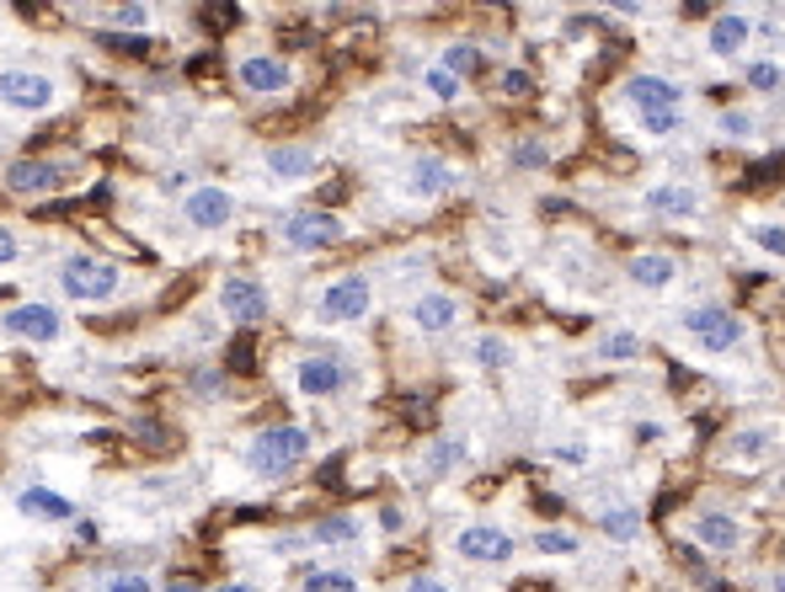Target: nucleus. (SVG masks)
Returning a JSON list of instances; mask_svg holds the SVG:
<instances>
[{
    "instance_id": "1",
    "label": "nucleus",
    "mask_w": 785,
    "mask_h": 592,
    "mask_svg": "<svg viewBox=\"0 0 785 592\" xmlns=\"http://www.w3.org/2000/svg\"><path fill=\"white\" fill-rule=\"evenodd\" d=\"M310 448H316V433L300 427V422H278V427H262L251 448H246V465L251 475H262V480H278V475H295L310 459Z\"/></svg>"
},
{
    "instance_id": "2",
    "label": "nucleus",
    "mask_w": 785,
    "mask_h": 592,
    "mask_svg": "<svg viewBox=\"0 0 785 592\" xmlns=\"http://www.w3.org/2000/svg\"><path fill=\"white\" fill-rule=\"evenodd\" d=\"M123 289V272L118 262H107V257H96V251H70L60 262V294L75 299V304H113Z\"/></svg>"
},
{
    "instance_id": "3",
    "label": "nucleus",
    "mask_w": 785,
    "mask_h": 592,
    "mask_svg": "<svg viewBox=\"0 0 785 592\" xmlns=\"http://www.w3.org/2000/svg\"><path fill=\"white\" fill-rule=\"evenodd\" d=\"M684 336L695 342L700 353L722 357V353H737V347L748 342V326H743V315H732L726 304H690V310H684Z\"/></svg>"
},
{
    "instance_id": "4",
    "label": "nucleus",
    "mask_w": 785,
    "mask_h": 592,
    "mask_svg": "<svg viewBox=\"0 0 785 592\" xmlns=\"http://www.w3.org/2000/svg\"><path fill=\"white\" fill-rule=\"evenodd\" d=\"M0 107L22 118H43L60 107V81L43 70H0Z\"/></svg>"
},
{
    "instance_id": "5",
    "label": "nucleus",
    "mask_w": 785,
    "mask_h": 592,
    "mask_svg": "<svg viewBox=\"0 0 785 592\" xmlns=\"http://www.w3.org/2000/svg\"><path fill=\"white\" fill-rule=\"evenodd\" d=\"M369 310H374V289H369L363 272H342L316 299V321L321 326H359V321H369Z\"/></svg>"
},
{
    "instance_id": "6",
    "label": "nucleus",
    "mask_w": 785,
    "mask_h": 592,
    "mask_svg": "<svg viewBox=\"0 0 785 592\" xmlns=\"http://www.w3.org/2000/svg\"><path fill=\"white\" fill-rule=\"evenodd\" d=\"M353 380L359 374H353V363L342 353H310L295 363V390H300L304 401H337Z\"/></svg>"
},
{
    "instance_id": "7",
    "label": "nucleus",
    "mask_w": 785,
    "mask_h": 592,
    "mask_svg": "<svg viewBox=\"0 0 785 592\" xmlns=\"http://www.w3.org/2000/svg\"><path fill=\"white\" fill-rule=\"evenodd\" d=\"M0 331L17 336V342H28V347H54L64 336V310L60 304H43V299H28V304H17V310L0 315Z\"/></svg>"
},
{
    "instance_id": "8",
    "label": "nucleus",
    "mask_w": 785,
    "mask_h": 592,
    "mask_svg": "<svg viewBox=\"0 0 785 592\" xmlns=\"http://www.w3.org/2000/svg\"><path fill=\"white\" fill-rule=\"evenodd\" d=\"M219 310H225V321H236V326H262L272 315V299L251 272H230V278L219 283Z\"/></svg>"
},
{
    "instance_id": "9",
    "label": "nucleus",
    "mask_w": 785,
    "mask_h": 592,
    "mask_svg": "<svg viewBox=\"0 0 785 592\" xmlns=\"http://www.w3.org/2000/svg\"><path fill=\"white\" fill-rule=\"evenodd\" d=\"M454 555L471 565H508L518 555L514 533H503L497 523H465L454 533Z\"/></svg>"
},
{
    "instance_id": "10",
    "label": "nucleus",
    "mask_w": 785,
    "mask_h": 592,
    "mask_svg": "<svg viewBox=\"0 0 785 592\" xmlns=\"http://www.w3.org/2000/svg\"><path fill=\"white\" fill-rule=\"evenodd\" d=\"M182 219H187L198 236H219V230H230V219H236V193H225V187H187Z\"/></svg>"
},
{
    "instance_id": "11",
    "label": "nucleus",
    "mask_w": 785,
    "mask_h": 592,
    "mask_svg": "<svg viewBox=\"0 0 785 592\" xmlns=\"http://www.w3.org/2000/svg\"><path fill=\"white\" fill-rule=\"evenodd\" d=\"M283 240H289L295 251H327V246L342 240V219L327 214V208H300V214L283 219Z\"/></svg>"
},
{
    "instance_id": "12",
    "label": "nucleus",
    "mask_w": 785,
    "mask_h": 592,
    "mask_svg": "<svg viewBox=\"0 0 785 592\" xmlns=\"http://www.w3.org/2000/svg\"><path fill=\"white\" fill-rule=\"evenodd\" d=\"M64 181H70L64 160H11L6 166V187L17 198H49V193H60Z\"/></svg>"
},
{
    "instance_id": "13",
    "label": "nucleus",
    "mask_w": 785,
    "mask_h": 592,
    "mask_svg": "<svg viewBox=\"0 0 785 592\" xmlns=\"http://www.w3.org/2000/svg\"><path fill=\"white\" fill-rule=\"evenodd\" d=\"M236 86L246 96H283V91L295 86V70H289V60H278V54H251V60L236 64Z\"/></svg>"
},
{
    "instance_id": "14",
    "label": "nucleus",
    "mask_w": 785,
    "mask_h": 592,
    "mask_svg": "<svg viewBox=\"0 0 785 592\" xmlns=\"http://www.w3.org/2000/svg\"><path fill=\"white\" fill-rule=\"evenodd\" d=\"M450 187H454V172L450 160H438V155H417L401 172V198H412V204H438Z\"/></svg>"
},
{
    "instance_id": "15",
    "label": "nucleus",
    "mask_w": 785,
    "mask_h": 592,
    "mask_svg": "<svg viewBox=\"0 0 785 592\" xmlns=\"http://www.w3.org/2000/svg\"><path fill=\"white\" fill-rule=\"evenodd\" d=\"M690 533H695L700 550H711V555H732V550L748 539V529L737 523V512H722V507H705V512H695Z\"/></svg>"
},
{
    "instance_id": "16",
    "label": "nucleus",
    "mask_w": 785,
    "mask_h": 592,
    "mask_svg": "<svg viewBox=\"0 0 785 592\" xmlns=\"http://www.w3.org/2000/svg\"><path fill=\"white\" fill-rule=\"evenodd\" d=\"M620 96L631 102L636 113H647V107H684V86L668 81V75H652V70L631 75V81L620 86Z\"/></svg>"
},
{
    "instance_id": "17",
    "label": "nucleus",
    "mask_w": 785,
    "mask_h": 592,
    "mask_svg": "<svg viewBox=\"0 0 785 592\" xmlns=\"http://www.w3.org/2000/svg\"><path fill=\"white\" fill-rule=\"evenodd\" d=\"M17 512L28 523H75V502L64 491H49V486H22L17 491Z\"/></svg>"
},
{
    "instance_id": "18",
    "label": "nucleus",
    "mask_w": 785,
    "mask_h": 592,
    "mask_svg": "<svg viewBox=\"0 0 785 592\" xmlns=\"http://www.w3.org/2000/svg\"><path fill=\"white\" fill-rule=\"evenodd\" d=\"M748 43H754V22H748L743 11H722V17L711 22V32H705V49H711L716 60H737Z\"/></svg>"
},
{
    "instance_id": "19",
    "label": "nucleus",
    "mask_w": 785,
    "mask_h": 592,
    "mask_svg": "<svg viewBox=\"0 0 785 592\" xmlns=\"http://www.w3.org/2000/svg\"><path fill=\"white\" fill-rule=\"evenodd\" d=\"M626 272H631V283H641V289H673V278H679V257L673 251H636L631 262H626Z\"/></svg>"
},
{
    "instance_id": "20",
    "label": "nucleus",
    "mask_w": 785,
    "mask_h": 592,
    "mask_svg": "<svg viewBox=\"0 0 785 592\" xmlns=\"http://www.w3.org/2000/svg\"><path fill=\"white\" fill-rule=\"evenodd\" d=\"M412 321H417V331H427V336L454 331V326H459V299L438 294V289H427V294L412 299Z\"/></svg>"
},
{
    "instance_id": "21",
    "label": "nucleus",
    "mask_w": 785,
    "mask_h": 592,
    "mask_svg": "<svg viewBox=\"0 0 785 592\" xmlns=\"http://www.w3.org/2000/svg\"><path fill=\"white\" fill-rule=\"evenodd\" d=\"M262 172H268L272 181L316 177V149H310V145H272L268 155H262Z\"/></svg>"
},
{
    "instance_id": "22",
    "label": "nucleus",
    "mask_w": 785,
    "mask_h": 592,
    "mask_svg": "<svg viewBox=\"0 0 785 592\" xmlns=\"http://www.w3.org/2000/svg\"><path fill=\"white\" fill-rule=\"evenodd\" d=\"M647 214H658V219H695L700 193L695 187H679V181H658V187H647Z\"/></svg>"
},
{
    "instance_id": "23",
    "label": "nucleus",
    "mask_w": 785,
    "mask_h": 592,
    "mask_svg": "<svg viewBox=\"0 0 785 592\" xmlns=\"http://www.w3.org/2000/svg\"><path fill=\"white\" fill-rule=\"evenodd\" d=\"M775 448H781L775 427H737V433L726 438V459H737V465H764Z\"/></svg>"
},
{
    "instance_id": "24",
    "label": "nucleus",
    "mask_w": 785,
    "mask_h": 592,
    "mask_svg": "<svg viewBox=\"0 0 785 592\" xmlns=\"http://www.w3.org/2000/svg\"><path fill=\"white\" fill-rule=\"evenodd\" d=\"M359 539H363L359 512H327L321 523L304 529V544H359Z\"/></svg>"
},
{
    "instance_id": "25",
    "label": "nucleus",
    "mask_w": 785,
    "mask_h": 592,
    "mask_svg": "<svg viewBox=\"0 0 785 592\" xmlns=\"http://www.w3.org/2000/svg\"><path fill=\"white\" fill-rule=\"evenodd\" d=\"M599 529H605L609 544H636L641 539V512L636 507H605L599 512Z\"/></svg>"
},
{
    "instance_id": "26",
    "label": "nucleus",
    "mask_w": 785,
    "mask_h": 592,
    "mask_svg": "<svg viewBox=\"0 0 785 592\" xmlns=\"http://www.w3.org/2000/svg\"><path fill=\"white\" fill-rule=\"evenodd\" d=\"M465 454H471V448H465V438H433L423 465H427V475H454L459 465H465Z\"/></svg>"
},
{
    "instance_id": "27",
    "label": "nucleus",
    "mask_w": 785,
    "mask_h": 592,
    "mask_svg": "<svg viewBox=\"0 0 785 592\" xmlns=\"http://www.w3.org/2000/svg\"><path fill=\"white\" fill-rule=\"evenodd\" d=\"M529 550L535 555H550V561H567V555H582V539L572 529H540L529 539Z\"/></svg>"
},
{
    "instance_id": "28",
    "label": "nucleus",
    "mask_w": 785,
    "mask_h": 592,
    "mask_svg": "<svg viewBox=\"0 0 785 592\" xmlns=\"http://www.w3.org/2000/svg\"><path fill=\"white\" fill-rule=\"evenodd\" d=\"M684 128V107H647L641 113V134L647 139H673Z\"/></svg>"
},
{
    "instance_id": "29",
    "label": "nucleus",
    "mask_w": 785,
    "mask_h": 592,
    "mask_svg": "<svg viewBox=\"0 0 785 592\" xmlns=\"http://www.w3.org/2000/svg\"><path fill=\"white\" fill-rule=\"evenodd\" d=\"M471 363H476V368H508V363H514V347H508L503 336H476V342H471Z\"/></svg>"
},
{
    "instance_id": "30",
    "label": "nucleus",
    "mask_w": 785,
    "mask_h": 592,
    "mask_svg": "<svg viewBox=\"0 0 785 592\" xmlns=\"http://www.w3.org/2000/svg\"><path fill=\"white\" fill-rule=\"evenodd\" d=\"M423 91L433 96V102H454V96H459V75H454L444 60L427 64V70H423Z\"/></svg>"
},
{
    "instance_id": "31",
    "label": "nucleus",
    "mask_w": 785,
    "mask_h": 592,
    "mask_svg": "<svg viewBox=\"0 0 785 592\" xmlns=\"http://www.w3.org/2000/svg\"><path fill=\"white\" fill-rule=\"evenodd\" d=\"M599 357L605 363H636L641 357V336L636 331H609L605 342H599Z\"/></svg>"
},
{
    "instance_id": "32",
    "label": "nucleus",
    "mask_w": 785,
    "mask_h": 592,
    "mask_svg": "<svg viewBox=\"0 0 785 592\" xmlns=\"http://www.w3.org/2000/svg\"><path fill=\"white\" fill-rule=\"evenodd\" d=\"M96 43H102V49H113V54H145V43H151V38H145L140 28H123V32L96 28Z\"/></svg>"
},
{
    "instance_id": "33",
    "label": "nucleus",
    "mask_w": 785,
    "mask_h": 592,
    "mask_svg": "<svg viewBox=\"0 0 785 592\" xmlns=\"http://www.w3.org/2000/svg\"><path fill=\"white\" fill-rule=\"evenodd\" d=\"M444 64H450L454 75H471V70H482L486 64V54L482 49H471V43H450V49H444Z\"/></svg>"
},
{
    "instance_id": "34",
    "label": "nucleus",
    "mask_w": 785,
    "mask_h": 592,
    "mask_svg": "<svg viewBox=\"0 0 785 592\" xmlns=\"http://www.w3.org/2000/svg\"><path fill=\"white\" fill-rule=\"evenodd\" d=\"M96 588H118V592H151L155 577L145 571H107V577H96Z\"/></svg>"
},
{
    "instance_id": "35",
    "label": "nucleus",
    "mask_w": 785,
    "mask_h": 592,
    "mask_svg": "<svg viewBox=\"0 0 785 592\" xmlns=\"http://www.w3.org/2000/svg\"><path fill=\"white\" fill-rule=\"evenodd\" d=\"M304 588H359V577H353V571H327V565H310V571H304Z\"/></svg>"
},
{
    "instance_id": "36",
    "label": "nucleus",
    "mask_w": 785,
    "mask_h": 592,
    "mask_svg": "<svg viewBox=\"0 0 785 592\" xmlns=\"http://www.w3.org/2000/svg\"><path fill=\"white\" fill-rule=\"evenodd\" d=\"M545 160H550V149H545L540 139H518V145H514V166H518V172H540Z\"/></svg>"
},
{
    "instance_id": "37",
    "label": "nucleus",
    "mask_w": 785,
    "mask_h": 592,
    "mask_svg": "<svg viewBox=\"0 0 785 592\" xmlns=\"http://www.w3.org/2000/svg\"><path fill=\"white\" fill-rule=\"evenodd\" d=\"M748 86H754V91H781L785 86V70H781V64H769V60L748 64Z\"/></svg>"
},
{
    "instance_id": "38",
    "label": "nucleus",
    "mask_w": 785,
    "mask_h": 592,
    "mask_svg": "<svg viewBox=\"0 0 785 592\" xmlns=\"http://www.w3.org/2000/svg\"><path fill=\"white\" fill-rule=\"evenodd\" d=\"M113 22H118V28H140V32H145V22H151V6H145V0H123L118 11H113Z\"/></svg>"
},
{
    "instance_id": "39",
    "label": "nucleus",
    "mask_w": 785,
    "mask_h": 592,
    "mask_svg": "<svg viewBox=\"0 0 785 592\" xmlns=\"http://www.w3.org/2000/svg\"><path fill=\"white\" fill-rule=\"evenodd\" d=\"M754 240H758V251L785 257V225H754Z\"/></svg>"
},
{
    "instance_id": "40",
    "label": "nucleus",
    "mask_w": 785,
    "mask_h": 592,
    "mask_svg": "<svg viewBox=\"0 0 785 592\" xmlns=\"http://www.w3.org/2000/svg\"><path fill=\"white\" fill-rule=\"evenodd\" d=\"M550 459H556V465H567V470H582V465H588V444H556L550 448Z\"/></svg>"
},
{
    "instance_id": "41",
    "label": "nucleus",
    "mask_w": 785,
    "mask_h": 592,
    "mask_svg": "<svg viewBox=\"0 0 785 592\" xmlns=\"http://www.w3.org/2000/svg\"><path fill=\"white\" fill-rule=\"evenodd\" d=\"M406 523H412V518H406V507H401V502L380 507V529H385V533H406Z\"/></svg>"
},
{
    "instance_id": "42",
    "label": "nucleus",
    "mask_w": 785,
    "mask_h": 592,
    "mask_svg": "<svg viewBox=\"0 0 785 592\" xmlns=\"http://www.w3.org/2000/svg\"><path fill=\"white\" fill-rule=\"evenodd\" d=\"M722 134L726 139H748V134H754V118H748V113H722Z\"/></svg>"
},
{
    "instance_id": "43",
    "label": "nucleus",
    "mask_w": 785,
    "mask_h": 592,
    "mask_svg": "<svg viewBox=\"0 0 785 592\" xmlns=\"http://www.w3.org/2000/svg\"><path fill=\"white\" fill-rule=\"evenodd\" d=\"M17 257H22V240H17V230H6V225H0V272L17 262Z\"/></svg>"
},
{
    "instance_id": "44",
    "label": "nucleus",
    "mask_w": 785,
    "mask_h": 592,
    "mask_svg": "<svg viewBox=\"0 0 785 592\" xmlns=\"http://www.w3.org/2000/svg\"><path fill=\"white\" fill-rule=\"evenodd\" d=\"M529 86H535V81H529V75H524V70H503V96H529Z\"/></svg>"
},
{
    "instance_id": "45",
    "label": "nucleus",
    "mask_w": 785,
    "mask_h": 592,
    "mask_svg": "<svg viewBox=\"0 0 785 592\" xmlns=\"http://www.w3.org/2000/svg\"><path fill=\"white\" fill-rule=\"evenodd\" d=\"M193 395H204V401H209V395H219V374H214V368L193 374Z\"/></svg>"
},
{
    "instance_id": "46",
    "label": "nucleus",
    "mask_w": 785,
    "mask_h": 592,
    "mask_svg": "<svg viewBox=\"0 0 785 592\" xmlns=\"http://www.w3.org/2000/svg\"><path fill=\"white\" fill-rule=\"evenodd\" d=\"M605 6H609V11H620V17H641L652 0H605Z\"/></svg>"
},
{
    "instance_id": "47",
    "label": "nucleus",
    "mask_w": 785,
    "mask_h": 592,
    "mask_svg": "<svg viewBox=\"0 0 785 592\" xmlns=\"http://www.w3.org/2000/svg\"><path fill=\"white\" fill-rule=\"evenodd\" d=\"M636 438H641V444H663V427H658V422H636Z\"/></svg>"
},
{
    "instance_id": "48",
    "label": "nucleus",
    "mask_w": 785,
    "mask_h": 592,
    "mask_svg": "<svg viewBox=\"0 0 785 592\" xmlns=\"http://www.w3.org/2000/svg\"><path fill=\"white\" fill-rule=\"evenodd\" d=\"M781 177V160H764V166H754V181H775Z\"/></svg>"
},
{
    "instance_id": "49",
    "label": "nucleus",
    "mask_w": 785,
    "mask_h": 592,
    "mask_svg": "<svg viewBox=\"0 0 785 592\" xmlns=\"http://www.w3.org/2000/svg\"><path fill=\"white\" fill-rule=\"evenodd\" d=\"M482 6H508V0H482Z\"/></svg>"
},
{
    "instance_id": "50",
    "label": "nucleus",
    "mask_w": 785,
    "mask_h": 592,
    "mask_svg": "<svg viewBox=\"0 0 785 592\" xmlns=\"http://www.w3.org/2000/svg\"><path fill=\"white\" fill-rule=\"evenodd\" d=\"M775 588H785V571H781V577H775Z\"/></svg>"
},
{
    "instance_id": "51",
    "label": "nucleus",
    "mask_w": 785,
    "mask_h": 592,
    "mask_svg": "<svg viewBox=\"0 0 785 592\" xmlns=\"http://www.w3.org/2000/svg\"><path fill=\"white\" fill-rule=\"evenodd\" d=\"M395 6H406V0H395Z\"/></svg>"
}]
</instances>
